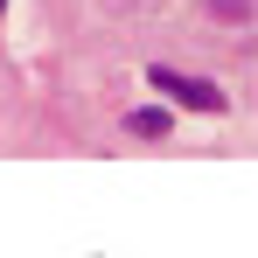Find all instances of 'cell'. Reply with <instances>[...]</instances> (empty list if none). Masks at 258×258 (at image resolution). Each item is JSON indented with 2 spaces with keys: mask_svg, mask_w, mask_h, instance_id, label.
<instances>
[{
  "mask_svg": "<svg viewBox=\"0 0 258 258\" xmlns=\"http://www.w3.org/2000/svg\"><path fill=\"white\" fill-rule=\"evenodd\" d=\"M0 7H7V0H0Z\"/></svg>",
  "mask_w": 258,
  "mask_h": 258,
  "instance_id": "277c9868",
  "label": "cell"
},
{
  "mask_svg": "<svg viewBox=\"0 0 258 258\" xmlns=\"http://www.w3.org/2000/svg\"><path fill=\"white\" fill-rule=\"evenodd\" d=\"M126 126L140 133V140H161V133H168V112H154V105H140V112H126Z\"/></svg>",
  "mask_w": 258,
  "mask_h": 258,
  "instance_id": "7a4b0ae2",
  "label": "cell"
},
{
  "mask_svg": "<svg viewBox=\"0 0 258 258\" xmlns=\"http://www.w3.org/2000/svg\"><path fill=\"white\" fill-rule=\"evenodd\" d=\"M147 84L161 91L168 105H181V112H230L223 84H210V77H188V70H168V63H154V70H147Z\"/></svg>",
  "mask_w": 258,
  "mask_h": 258,
  "instance_id": "6da1fadb",
  "label": "cell"
},
{
  "mask_svg": "<svg viewBox=\"0 0 258 258\" xmlns=\"http://www.w3.org/2000/svg\"><path fill=\"white\" fill-rule=\"evenodd\" d=\"M216 14H223V21H251V0H210Z\"/></svg>",
  "mask_w": 258,
  "mask_h": 258,
  "instance_id": "3957f363",
  "label": "cell"
}]
</instances>
